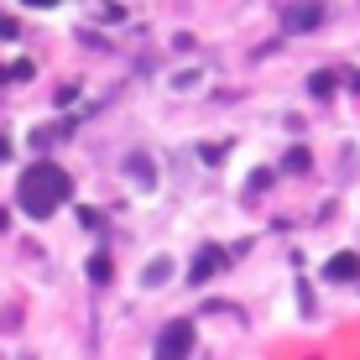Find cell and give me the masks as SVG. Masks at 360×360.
Wrapping results in <instances>:
<instances>
[{
	"instance_id": "1",
	"label": "cell",
	"mask_w": 360,
	"mask_h": 360,
	"mask_svg": "<svg viewBox=\"0 0 360 360\" xmlns=\"http://www.w3.org/2000/svg\"><path fill=\"white\" fill-rule=\"evenodd\" d=\"M73 198V183H68V172L58 167V162H37L21 172V193H16V204L27 209L32 219H47L53 209H63Z\"/></svg>"
},
{
	"instance_id": "2",
	"label": "cell",
	"mask_w": 360,
	"mask_h": 360,
	"mask_svg": "<svg viewBox=\"0 0 360 360\" xmlns=\"http://www.w3.org/2000/svg\"><path fill=\"white\" fill-rule=\"evenodd\" d=\"M193 355V319H172L157 334V360H188Z\"/></svg>"
},
{
	"instance_id": "3",
	"label": "cell",
	"mask_w": 360,
	"mask_h": 360,
	"mask_svg": "<svg viewBox=\"0 0 360 360\" xmlns=\"http://www.w3.org/2000/svg\"><path fill=\"white\" fill-rule=\"evenodd\" d=\"M324 21V0H288L282 6V27L288 32H314Z\"/></svg>"
},
{
	"instance_id": "4",
	"label": "cell",
	"mask_w": 360,
	"mask_h": 360,
	"mask_svg": "<svg viewBox=\"0 0 360 360\" xmlns=\"http://www.w3.org/2000/svg\"><path fill=\"white\" fill-rule=\"evenodd\" d=\"M225 266H230V251H219V245H204V251L193 256V271H188V282H209V277H219Z\"/></svg>"
},
{
	"instance_id": "5",
	"label": "cell",
	"mask_w": 360,
	"mask_h": 360,
	"mask_svg": "<svg viewBox=\"0 0 360 360\" xmlns=\"http://www.w3.org/2000/svg\"><path fill=\"white\" fill-rule=\"evenodd\" d=\"M324 277H329V282H355V277H360V256H355V251H340V256H329Z\"/></svg>"
},
{
	"instance_id": "6",
	"label": "cell",
	"mask_w": 360,
	"mask_h": 360,
	"mask_svg": "<svg viewBox=\"0 0 360 360\" xmlns=\"http://www.w3.org/2000/svg\"><path fill=\"white\" fill-rule=\"evenodd\" d=\"M126 178H136L141 188H157V167H152V157H146V152H131V157H126Z\"/></svg>"
},
{
	"instance_id": "7",
	"label": "cell",
	"mask_w": 360,
	"mask_h": 360,
	"mask_svg": "<svg viewBox=\"0 0 360 360\" xmlns=\"http://www.w3.org/2000/svg\"><path fill=\"white\" fill-rule=\"evenodd\" d=\"M167 277H172V262H167V256H157V262L141 271V282H146V288H162Z\"/></svg>"
},
{
	"instance_id": "8",
	"label": "cell",
	"mask_w": 360,
	"mask_h": 360,
	"mask_svg": "<svg viewBox=\"0 0 360 360\" xmlns=\"http://www.w3.org/2000/svg\"><path fill=\"white\" fill-rule=\"evenodd\" d=\"M89 282H94V288L110 282V256H94V262H89Z\"/></svg>"
},
{
	"instance_id": "9",
	"label": "cell",
	"mask_w": 360,
	"mask_h": 360,
	"mask_svg": "<svg viewBox=\"0 0 360 360\" xmlns=\"http://www.w3.org/2000/svg\"><path fill=\"white\" fill-rule=\"evenodd\" d=\"M308 89H314V94H329V89H334V68L314 73V79H308Z\"/></svg>"
},
{
	"instance_id": "10",
	"label": "cell",
	"mask_w": 360,
	"mask_h": 360,
	"mask_svg": "<svg viewBox=\"0 0 360 360\" xmlns=\"http://www.w3.org/2000/svg\"><path fill=\"white\" fill-rule=\"evenodd\" d=\"M288 167H292V172L308 167V152H303V146H292V152H288Z\"/></svg>"
},
{
	"instance_id": "11",
	"label": "cell",
	"mask_w": 360,
	"mask_h": 360,
	"mask_svg": "<svg viewBox=\"0 0 360 360\" xmlns=\"http://www.w3.org/2000/svg\"><path fill=\"white\" fill-rule=\"evenodd\" d=\"M0 37H16V21H0Z\"/></svg>"
},
{
	"instance_id": "12",
	"label": "cell",
	"mask_w": 360,
	"mask_h": 360,
	"mask_svg": "<svg viewBox=\"0 0 360 360\" xmlns=\"http://www.w3.org/2000/svg\"><path fill=\"white\" fill-rule=\"evenodd\" d=\"M21 6H58V0H21Z\"/></svg>"
},
{
	"instance_id": "13",
	"label": "cell",
	"mask_w": 360,
	"mask_h": 360,
	"mask_svg": "<svg viewBox=\"0 0 360 360\" xmlns=\"http://www.w3.org/2000/svg\"><path fill=\"white\" fill-rule=\"evenodd\" d=\"M0 157H11V141H6V136H0Z\"/></svg>"
}]
</instances>
